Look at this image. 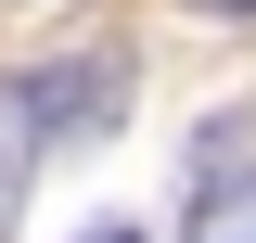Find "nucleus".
<instances>
[{
    "mask_svg": "<svg viewBox=\"0 0 256 243\" xmlns=\"http://www.w3.org/2000/svg\"><path fill=\"white\" fill-rule=\"evenodd\" d=\"M180 243H256V128H244V116H218L205 141H192Z\"/></svg>",
    "mask_w": 256,
    "mask_h": 243,
    "instance_id": "nucleus-1",
    "label": "nucleus"
},
{
    "mask_svg": "<svg viewBox=\"0 0 256 243\" xmlns=\"http://www.w3.org/2000/svg\"><path fill=\"white\" fill-rule=\"evenodd\" d=\"M38 154H52V128H38V77H0V243H13V205H26Z\"/></svg>",
    "mask_w": 256,
    "mask_h": 243,
    "instance_id": "nucleus-2",
    "label": "nucleus"
},
{
    "mask_svg": "<svg viewBox=\"0 0 256 243\" xmlns=\"http://www.w3.org/2000/svg\"><path fill=\"white\" fill-rule=\"evenodd\" d=\"M116 90H128V52H90L77 77H38V128H52V141H77V128L116 116Z\"/></svg>",
    "mask_w": 256,
    "mask_h": 243,
    "instance_id": "nucleus-3",
    "label": "nucleus"
},
{
    "mask_svg": "<svg viewBox=\"0 0 256 243\" xmlns=\"http://www.w3.org/2000/svg\"><path fill=\"white\" fill-rule=\"evenodd\" d=\"M77 243H141V230H128V218H102V230H77Z\"/></svg>",
    "mask_w": 256,
    "mask_h": 243,
    "instance_id": "nucleus-4",
    "label": "nucleus"
},
{
    "mask_svg": "<svg viewBox=\"0 0 256 243\" xmlns=\"http://www.w3.org/2000/svg\"><path fill=\"white\" fill-rule=\"evenodd\" d=\"M205 13H256V0H205Z\"/></svg>",
    "mask_w": 256,
    "mask_h": 243,
    "instance_id": "nucleus-5",
    "label": "nucleus"
}]
</instances>
